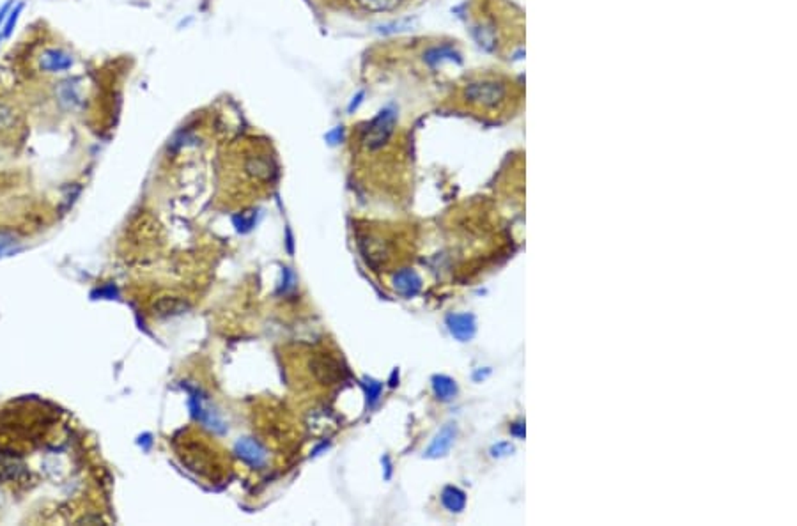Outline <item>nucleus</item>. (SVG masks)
I'll return each mask as SVG.
<instances>
[{
	"mask_svg": "<svg viewBox=\"0 0 797 526\" xmlns=\"http://www.w3.org/2000/svg\"><path fill=\"white\" fill-rule=\"evenodd\" d=\"M397 126V112L393 108H383L367 125L362 133V144L365 149L377 151L389 144Z\"/></svg>",
	"mask_w": 797,
	"mask_h": 526,
	"instance_id": "2",
	"label": "nucleus"
},
{
	"mask_svg": "<svg viewBox=\"0 0 797 526\" xmlns=\"http://www.w3.org/2000/svg\"><path fill=\"white\" fill-rule=\"evenodd\" d=\"M433 390L436 399L442 402L454 401L455 395H457V385H455L454 379L448 376H434Z\"/></svg>",
	"mask_w": 797,
	"mask_h": 526,
	"instance_id": "13",
	"label": "nucleus"
},
{
	"mask_svg": "<svg viewBox=\"0 0 797 526\" xmlns=\"http://www.w3.org/2000/svg\"><path fill=\"white\" fill-rule=\"evenodd\" d=\"M21 11H23V4H14L12 6L11 11H9L8 18H6V21H4V25H2V30H0V34H2V38L4 39L11 38V34L14 32V29H17V25H18V20H20Z\"/></svg>",
	"mask_w": 797,
	"mask_h": 526,
	"instance_id": "17",
	"label": "nucleus"
},
{
	"mask_svg": "<svg viewBox=\"0 0 797 526\" xmlns=\"http://www.w3.org/2000/svg\"><path fill=\"white\" fill-rule=\"evenodd\" d=\"M243 169L248 176L260 182H273L278 176V167L269 154L256 153L245 158Z\"/></svg>",
	"mask_w": 797,
	"mask_h": 526,
	"instance_id": "5",
	"label": "nucleus"
},
{
	"mask_svg": "<svg viewBox=\"0 0 797 526\" xmlns=\"http://www.w3.org/2000/svg\"><path fill=\"white\" fill-rule=\"evenodd\" d=\"M442 503L448 512H463L466 507V494L455 485H446L442 491Z\"/></svg>",
	"mask_w": 797,
	"mask_h": 526,
	"instance_id": "12",
	"label": "nucleus"
},
{
	"mask_svg": "<svg viewBox=\"0 0 797 526\" xmlns=\"http://www.w3.org/2000/svg\"><path fill=\"white\" fill-rule=\"evenodd\" d=\"M510 432H513L514 436H517V438H523V436H525V423L523 422L514 423V425L510 427Z\"/></svg>",
	"mask_w": 797,
	"mask_h": 526,
	"instance_id": "27",
	"label": "nucleus"
},
{
	"mask_svg": "<svg viewBox=\"0 0 797 526\" xmlns=\"http://www.w3.org/2000/svg\"><path fill=\"white\" fill-rule=\"evenodd\" d=\"M446 326L452 335L461 342H468L473 339L477 332L475 317L471 314H451L446 315Z\"/></svg>",
	"mask_w": 797,
	"mask_h": 526,
	"instance_id": "11",
	"label": "nucleus"
},
{
	"mask_svg": "<svg viewBox=\"0 0 797 526\" xmlns=\"http://www.w3.org/2000/svg\"><path fill=\"white\" fill-rule=\"evenodd\" d=\"M236 456L252 468H262L268 463V452L253 438H241L234 445Z\"/></svg>",
	"mask_w": 797,
	"mask_h": 526,
	"instance_id": "7",
	"label": "nucleus"
},
{
	"mask_svg": "<svg viewBox=\"0 0 797 526\" xmlns=\"http://www.w3.org/2000/svg\"><path fill=\"white\" fill-rule=\"evenodd\" d=\"M74 64V59L70 52L62 48H46L39 55V70L52 75H59L64 71H70Z\"/></svg>",
	"mask_w": 797,
	"mask_h": 526,
	"instance_id": "8",
	"label": "nucleus"
},
{
	"mask_svg": "<svg viewBox=\"0 0 797 526\" xmlns=\"http://www.w3.org/2000/svg\"><path fill=\"white\" fill-rule=\"evenodd\" d=\"M327 138L330 140V144H337V142H340V138H342V128H337V129H333L331 133H328Z\"/></svg>",
	"mask_w": 797,
	"mask_h": 526,
	"instance_id": "26",
	"label": "nucleus"
},
{
	"mask_svg": "<svg viewBox=\"0 0 797 526\" xmlns=\"http://www.w3.org/2000/svg\"><path fill=\"white\" fill-rule=\"evenodd\" d=\"M475 39L484 50H493L496 45V34L491 25H480L475 29Z\"/></svg>",
	"mask_w": 797,
	"mask_h": 526,
	"instance_id": "16",
	"label": "nucleus"
},
{
	"mask_svg": "<svg viewBox=\"0 0 797 526\" xmlns=\"http://www.w3.org/2000/svg\"><path fill=\"white\" fill-rule=\"evenodd\" d=\"M362 98H364V92H360L358 96H356V101L353 100L351 105H349V112H353V110H356V107H358L360 103H362Z\"/></svg>",
	"mask_w": 797,
	"mask_h": 526,
	"instance_id": "28",
	"label": "nucleus"
},
{
	"mask_svg": "<svg viewBox=\"0 0 797 526\" xmlns=\"http://www.w3.org/2000/svg\"><path fill=\"white\" fill-rule=\"evenodd\" d=\"M455 438H457V425L452 422L446 423V425L442 427V431L434 436V439L431 441L427 450L424 452V456L429 457V459H438V457L446 456V454L451 452Z\"/></svg>",
	"mask_w": 797,
	"mask_h": 526,
	"instance_id": "9",
	"label": "nucleus"
},
{
	"mask_svg": "<svg viewBox=\"0 0 797 526\" xmlns=\"http://www.w3.org/2000/svg\"><path fill=\"white\" fill-rule=\"evenodd\" d=\"M190 408H192V414H194L195 419L203 423L206 429H209L211 432L223 434V432L227 431V427H225L223 420L220 419V414L216 413V411L211 410V406L207 404L206 399L200 397L197 392L190 395Z\"/></svg>",
	"mask_w": 797,
	"mask_h": 526,
	"instance_id": "6",
	"label": "nucleus"
},
{
	"mask_svg": "<svg viewBox=\"0 0 797 526\" xmlns=\"http://www.w3.org/2000/svg\"><path fill=\"white\" fill-rule=\"evenodd\" d=\"M186 311V303L178 298H160L154 303V315L158 317H169V315L181 314Z\"/></svg>",
	"mask_w": 797,
	"mask_h": 526,
	"instance_id": "15",
	"label": "nucleus"
},
{
	"mask_svg": "<svg viewBox=\"0 0 797 526\" xmlns=\"http://www.w3.org/2000/svg\"><path fill=\"white\" fill-rule=\"evenodd\" d=\"M14 123V112L8 105L0 103V129H9Z\"/></svg>",
	"mask_w": 797,
	"mask_h": 526,
	"instance_id": "21",
	"label": "nucleus"
},
{
	"mask_svg": "<svg viewBox=\"0 0 797 526\" xmlns=\"http://www.w3.org/2000/svg\"><path fill=\"white\" fill-rule=\"evenodd\" d=\"M12 243H14L12 236H0V257L4 255V253L11 249Z\"/></svg>",
	"mask_w": 797,
	"mask_h": 526,
	"instance_id": "25",
	"label": "nucleus"
},
{
	"mask_svg": "<svg viewBox=\"0 0 797 526\" xmlns=\"http://www.w3.org/2000/svg\"><path fill=\"white\" fill-rule=\"evenodd\" d=\"M294 287H296V277H294V273L289 268H284V280H282L280 293L287 295V293H291Z\"/></svg>",
	"mask_w": 797,
	"mask_h": 526,
	"instance_id": "22",
	"label": "nucleus"
},
{
	"mask_svg": "<svg viewBox=\"0 0 797 526\" xmlns=\"http://www.w3.org/2000/svg\"><path fill=\"white\" fill-rule=\"evenodd\" d=\"M463 98L480 108H496L507 98V85L500 80H473L463 89Z\"/></svg>",
	"mask_w": 797,
	"mask_h": 526,
	"instance_id": "1",
	"label": "nucleus"
},
{
	"mask_svg": "<svg viewBox=\"0 0 797 526\" xmlns=\"http://www.w3.org/2000/svg\"><path fill=\"white\" fill-rule=\"evenodd\" d=\"M491 452H493V456L495 457L496 456H505V454H510V452H513V447H510L508 443H500V445H496V447H493Z\"/></svg>",
	"mask_w": 797,
	"mask_h": 526,
	"instance_id": "24",
	"label": "nucleus"
},
{
	"mask_svg": "<svg viewBox=\"0 0 797 526\" xmlns=\"http://www.w3.org/2000/svg\"><path fill=\"white\" fill-rule=\"evenodd\" d=\"M454 57H457V54H455V52H452L451 48H434V50L427 52V55H426L427 63H431V64H438V63H442V61H445V59H451L452 61Z\"/></svg>",
	"mask_w": 797,
	"mask_h": 526,
	"instance_id": "20",
	"label": "nucleus"
},
{
	"mask_svg": "<svg viewBox=\"0 0 797 526\" xmlns=\"http://www.w3.org/2000/svg\"><path fill=\"white\" fill-rule=\"evenodd\" d=\"M358 249L362 252L365 264L371 266L374 271H380L381 266L389 261L390 250L383 240L376 234H362L358 238Z\"/></svg>",
	"mask_w": 797,
	"mask_h": 526,
	"instance_id": "4",
	"label": "nucleus"
},
{
	"mask_svg": "<svg viewBox=\"0 0 797 526\" xmlns=\"http://www.w3.org/2000/svg\"><path fill=\"white\" fill-rule=\"evenodd\" d=\"M365 13H392L404 0H353Z\"/></svg>",
	"mask_w": 797,
	"mask_h": 526,
	"instance_id": "14",
	"label": "nucleus"
},
{
	"mask_svg": "<svg viewBox=\"0 0 797 526\" xmlns=\"http://www.w3.org/2000/svg\"><path fill=\"white\" fill-rule=\"evenodd\" d=\"M309 367L315 381L321 385H337L346 377V369L342 367L337 358H333L328 353H315L309 360Z\"/></svg>",
	"mask_w": 797,
	"mask_h": 526,
	"instance_id": "3",
	"label": "nucleus"
},
{
	"mask_svg": "<svg viewBox=\"0 0 797 526\" xmlns=\"http://www.w3.org/2000/svg\"><path fill=\"white\" fill-rule=\"evenodd\" d=\"M256 220H257V213L256 211H247V213H240V215L234 216V225L236 229H238V232H250L253 229V225H256Z\"/></svg>",
	"mask_w": 797,
	"mask_h": 526,
	"instance_id": "18",
	"label": "nucleus"
},
{
	"mask_svg": "<svg viewBox=\"0 0 797 526\" xmlns=\"http://www.w3.org/2000/svg\"><path fill=\"white\" fill-rule=\"evenodd\" d=\"M2 39H4V38H2V34H0V43H2Z\"/></svg>",
	"mask_w": 797,
	"mask_h": 526,
	"instance_id": "29",
	"label": "nucleus"
},
{
	"mask_svg": "<svg viewBox=\"0 0 797 526\" xmlns=\"http://www.w3.org/2000/svg\"><path fill=\"white\" fill-rule=\"evenodd\" d=\"M12 6H14V0H8V2H4V4L0 6V25H4L6 18H8L9 11L12 9ZM2 29V27H0Z\"/></svg>",
	"mask_w": 797,
	"mask_h": 526,
	"instance_id": "23",
	"label": "nucleus"
},
{
	"mask_svg": "<svg viewBox=\"0 0 797 526\" xmlns=\"http://www.w3.org/2000/svg\"><path fill=\"white\" fill-rule=\"evenodd\" d=\"M365 395H367L369 406H376V402L380 401L381 392H383V385L376 379H365Z\"/></svg>",
	"mask_w": 797,
	"mask_h": 526,
	"instance_id": "19",
	"label": "nucleus"
},
{
	"mask_svg": "<svg viewBox=\"0 0 797 526\" xmlns=\"http://www.w3.org/2000/svg\"><path fill=\"white\" fill-rule=\"evenodd\" d=\"M392 287L397 295L404 296V298H413L420 293L422 289V278L418 273L411 268H404V270L397 271L392 277Z\"/></svg>",
	"mask_w": 797,
	"mask_h": 526,
	"instance_id": "10",
	"label": "nucleus"
}]
</instances>
